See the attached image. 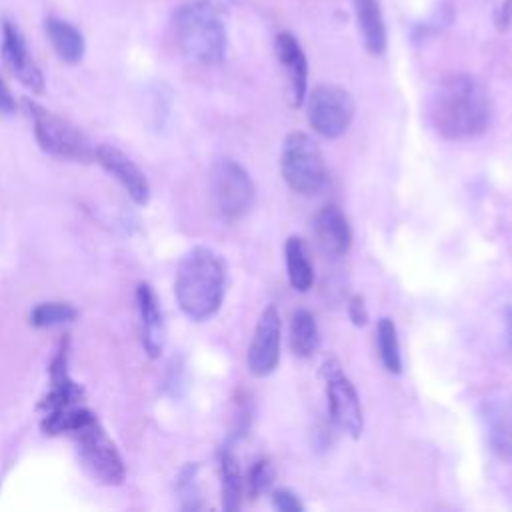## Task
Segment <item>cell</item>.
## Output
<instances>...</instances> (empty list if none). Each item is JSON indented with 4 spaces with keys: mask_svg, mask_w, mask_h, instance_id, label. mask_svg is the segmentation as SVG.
<instances>
[{
    "mask_svg": "<svg viewBox=\"0 0 512 512\" xmlns=\"http://www.w3.org/2000/svg\"><path fill=\"white\" fill-rule=\"evenodd\" d=\"M280 170L284 182L302 196H314L326 184L322 152L304 132H292L286 136L280 154Z\"/></svg>",
    "mask_w": 512,
    "mask_h": 512,
    "instance_id": "cell-6",
    "label": "cell"
},
{
    "mask_svg": "<svg viewBox=\"0 0 512 512\" xmlns=\"http://www.w3.org/2000/svg\"><path fill=\"white\" fill-rule=\"evenodd\" d=\"M280 334H282L280 314L276 306L270 304L262 310L256 322V328L248 346V354H246L248 370L256 378H264L276 370L280 360Z\"/></svg>",
    "mask_w": 512,
    "mask_h": 512,
    "instance_id": "cell-10",
    "label": "cell"
},
{
    "mask_svg": "<svg viewBox=\"0 0 512 512\" xmlns=\"http://www.w3.org/2000/svg\"><path fill=\"white\" fill-rule=\"evenodd\" d=\"M226 292L224 260L206 246L192 248L178 264L174 296L180 310L192 320L214 316Z\"/></svg>",
    "mask_w": 512,
    "mask_h": 512,
    "instance_id": "cell-2",
    "label": "cell"
},
{
    "mask_svg": "<svg viewBox=\"0 0 512 512\" xmlns=\"http://www.w3.org/2000/svg\"><path fill=\"white\" fill-rule=\"evenodd\" d=\"M320 344L318 324L310 310H296L290 320V346L292 352L300 358H310Z\"/></svg>",
    "mask_w": 512,
    "mask_h": 512,
    "instance_id": "cell-20",
    "label": "cell"
},
{
    "mask_svg": "<svg viewBox=\"0 0 512 512\" xmlns=\"http://www.w3.org/2000/svg\"><path fill=\"white\" fill-rule=\"evenodd\" d=\"M274 50L286 74L290 104L302 106L308 92V60L304 56V50L290 32H280L276 36Z\"/></svg>",
    "mask_w": 512,
    "mask_h": 512,
    "instance_id": "cell-13",
    "label": "cell"
},
{
    "mask_svg": "<svg viewBox=\"0 0 512 512\" xmlns=\"http://www.w3.org/2000/svg\"><path fill=\"white\" fill-rule=\"evenodd\" d=\"M174 40L182 56L194 64H220L226 54V30L220 10L208 0L182 4L172 20Z\"/></svg>",
    "mask_w": 512,
    "mask_h": 512,
    "instance_id": "cell-3",
    "label": "cell"
},
{
    "mask_svg": "<svg viewBox=\"0 0 512 512\" xmlns=\"http://www.w3.org/2000/svg\"><path fill=\"white\" fill-rule=\"evenodd\" d=\"M220 478H222V508L224 510H238L242 506V472L238 466V460L232 450L222 448L220 456Z\"/></svg>",
    "mask_w": 512,
    "mask_h": 512,
    "instance_id": "cell-21",
    "label": "cell"
},
{
    "mask_svg": "<svg viewBox=\"0 0 512 512\" xmlns=\"http://www.w3.org/2000/svg\"><path fill=\"white\" fill-rule=\"evenodd\" d=\"M70 436L78 446L84 466L90 470L94 478H98L104 484H120L124 480V460L96 416L88 418L84 424L72 430Z\"/></svg>",
    "mask_w": 512,
    "mask_h": 512,
    "instance_id": "cell-7",
    "label": "cell"
},
{
    "mask_svg": "<svg viewBox=\"0 0 512 512\" xmlns=\"http://www.w3.org/2000/svg\"><path fill=\"white\" fill-rule=\"evenodd\" d=\"M94 158L110 176H114L124 186V190L136 204L148 202L150 198L148 178L124 152H120L114 146L100 144L98 148H94Z\"/></svg>",
    "mask_w": 512,
    "mask_h": 512,
    "instance_id": "cell-12",
    "label": "cell"
},
{
    "mask_svg": "<svg viewBox=\"0 0 512 512\" xmlns=\"http://www.w3.org/2000/svg\"><path fill=\"white\" fill-rule=\"evenodd\" d=\"M272 506L280 512H302L304 510V504L300 502V498L286 488L272 492Z\"/></svg>",
    "mask_w": 512,
    "mask_h": 512,
    "instance_id": "cell-25",
    "label": "cell"
},
{
    "mask_svg": "<svg viewBox=\"0 0 512 512\" xmlns=\"http://www.w3.org/2000/svg\"><path fill=\"white\" fill-rule=\"evenodd\" d=\"M0 54L6 68L12 76L30 92L42 94L44 92V74L34 62L28 52L26 38L20 28L12 20H2V40H0Z\"/></svg>",
    "mask_w": 512,
    "mask_h": 512,
    "instance_id": "cell-11",
    "label": "cell"
},
{
    "mask_svg": "<svg viewBox=\"0 0 512 512\" xmlns=\"http://www.w3.org/2000/svg\"><path fill=\"white\" fill-rule=\"evenodd\" d=\"M322 378L326 382L328 412L332 422L352 438H358L364 428L362 404L350 378L344 374L338 360L330 358L322 364Z\"/></svg>",
    "mask_w": 512,
    "mask_h": 512,
    "instance_id": "cell-8",
    "label": "cell"
},
{
    "mask_svg": "<svg viewBox=\"0 0 512 512\" xmlns=\"http://www.w3.org/2000/svg\"><path fill=\"white\" fill-rule=\"evenodd\" d=\"M44 32L62 62L78 64L84 58V52H86L84 34L72 22L50 16L44 20Z\"/></svg>",
    "mask_w": 512,
    "mask_h": 512,
    "instance_id": "cell-17",
    "label": "cell"
},
{
    "mask_svg": "<svg viewBox=\"0 0 512 512\" xmlns=\"http://www.w3.org/2000/svg\"><path fill=\"white\" fill-rule=\"evenodd\" d=\"M78 318V310L68 302H42L32 308L30 324L36 328H50L74 322Z\"/></svg>",
    "mask_w": 512,
    "mask_h": 512,
    "instance_id": "cell-23",
    "label": "cell"
},
{
    "mask_svg": "<svg viewBox=\"0 0 512 512\" xmlns=\"http://www.w3.org/2000/svg\"><path fill=\"white\" fill-rule=\"evenodd\" d=\"M314 238L320 250L332 258L344 256L352 244V230L348 218L336 204H326L320 208L312 222Z\"/></svg>",
    "mask_w": 512,
    "mask_h": 512,
    "instance_id": "cell-14",
    "label": "cell"
},
{
    "mask_svg": "<svg viewBox=\"0 0 512 512\" xmlns=\"http://www.w3.org/2000/svg\"><path fill=\"white\" fill-rule=\"evenodd\" d=\"M0 112L2 114H14L16 112V98L10 92L8 84L4 82V78L0 76Z\"/></svg>",
    "mask_w": 512,
    "mask_h": 512,
    "instance_id": "cell-27",
    "label": "cell"
},
{
    "mask_svg": "<svg viewBox=\"0 0 512 512\" xmlns=\"http://www.w3.org/2000/svg\"><path fill=\"white\" fill-rule=\"evenodd\" d=\"M482 418L494 454L512 464V398L498 396L484 404Z\"/></svg>",
    "mask_w": 512,
    "mask_h": 512,
    "instance_id": "cell-16",
    "label": "cell"
},
{
    "mask_svg": "<svg viewBox=\"0 0 512 512\" xmlns=\"http://www.w3.org/2000/svg\"><path fill=\"white\" fill-rule=\"evenodd\" d=\"M354 118V100L350 92L336 84H318L308 98V122L326 136H342Z\"/></svg>",
    "mask_w": 512,
    "mask_h": 512,
    "instance_id": "cell-9",
    "label": "cell"
},
{
    "mask_svg": "<svg viewBox=\"0 0 512 512\" xmlns=\"http://www.w3.org/2000/svg\"><path fill=\"white\" fill-rule=\"evenodd\" d=\"M428 118L442 138H474L482 134L490 122L488 94L474 76L450 74L432 90Z\"/></svg>",
    "mask_w": 512,
    "mask_h": 512,
    "instance_id": "cell-1",
    "label": "cell"
},
{
    "mask_svg": "<svg viewBox=\"0 0 512 512\" xmlns=\"http://www.w3.org/2000/svg\"><path fill=\"white\" fill-rule=\"evenodd\" d=\"M136 306L140 316V328H142V344L150 358H158L164 350L166 340V328H164V316L160 310V302L156 292L150 284L142 282L136 288Z\"/></svg>",
    "mask_w": 512,
    "mask_h": 512,
    "instance_id": "cell-15",
    "label": "cell"
},
{
    "mask_svg": "<svg viewBox=\"0 0 512 512\" xmlns=\"http://www.w3.org/2000/svg\"><path fill=\"white\" fill-rule=\"evenodd\" d=\"M208 194L218 218L224 222H236L250 212L256 188L248 170L240 162L220 158L210 170Z\"/></svg>",
    "mask_w": 512,
    "mask_h": 512,
    "instance_id": "cell-4",
    "label": "cell"
},
{
    "mask_svg": "<svg viewBox=\"0 0 512 512\" xmlns=\"http://www.w3.org/2000/svg\"><path fill=\"white\" fill-rule=\"evenodd\" d=\"M22 104L30 114L34 136L44 152L58 158L78 160V162H86L94 158V148L90 140L74 124H70L56 112L44 108L42 104L30 98H24Z\"/></svg>",
    "mask_w": 512,
    "mask_h": 512,
    "instance_id": "cell-5",
    "label": "cell"
},
{
    "mask_svg": "<svg viewBox=\"0 0 512 512\" xmlns=\"http://www.w3.org/2000/svg\"><path fill=\"white\" fill-rule=\"evenodd\" d=\"M376 348H378L384 368L390 374H400L402 372V354H400L398 332H396V324L386 316L380 318L376 324Z\"/></svg>",
    "mask_w": 512,
    "mask_h": 512,
    "instance_id": "cell-22",
    "label": "cell"
},
{
    "mask_svg": "<svg viewBox=\"0 0 512 512\" xmlns=\"http://www.w3.org/2000/svg\"><path fill=\"white\" fill-rule=\"evenodd\" d=\"M286 272L290 286L296 292H308L314 284V266L308 256V246L300 236H290L284 244Z\"/></svg>",
    "mask_w": 512,
    "mask_h": 512,
    "instance_id": "cell-19",
    "label": "cell"
},
{
    "mask_svg": "<svg viewBox=\"0 0 512 512\" xmlns=\"http://www.w3.org/2000/svg\"><path fill=\"white\" fill-rule=\"evenodd\" d=\"M354 12H356V22L362 34L364 48L374 56L384 54L388 36H386V22L382 16L380 0H354Z\"/></svg>",
    "mask_w": 512,
    "mask_h": 512,
    "instance_id": "cell-18",
    "label": "cell"
},
{
    "mask_svg": "<svg viewBox=\"0 0 512 512\" xmlns=\"http://www.w3.org/2000/svg\"><path fill=\"white\" fill-rule=\"evenodd\" d=\"M274 482V466L270 464V460L260 458L256 460L246 476V486H248V494L252 498H258L260 494H264Z\"/></svg>",
    "mask_w": 512,
    "mask_h": 512,
    "instance_id": "cell-24",
    "label": "cell"
},
{
    "mask_svg": "<svg viewBox=\"0 0 512 512\" xmlns=\"http://www.w3.org/2000/svg\"><path fill=\"white\" fill-rule=\"evenodd\" d=\"M348 318L352 320L354 326H364L368 322V310H366L364 298L360 294L350 296V300H348Z\"/></svg>",
    "mask_w": 512,
    "mask_h": 512,
    "instance_id": "cell-26",
    "label": "cell"
}]
</instances>
